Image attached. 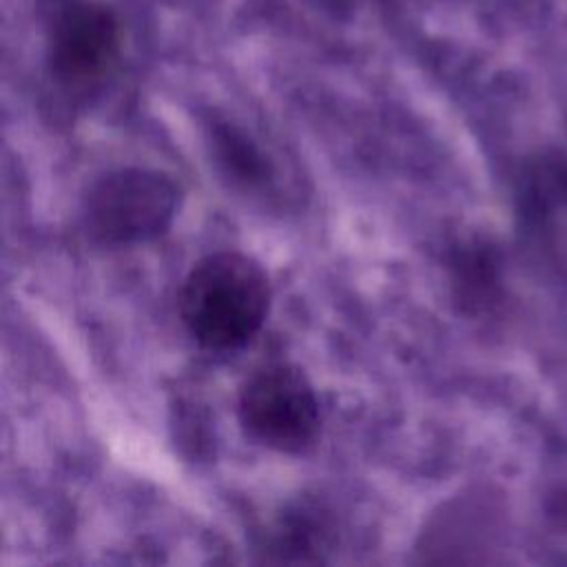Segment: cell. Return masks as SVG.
I'll return each mask as SVG.
<instances>
[{"mask_svg": "<svg viewBox=\"0 0 567 567\" xmlns=\"http://www.w3.org/2000/svg\"><path fill=\"white\" fill-rule=\"evenodd\" d=\"M213 144L217 146L219 162L230 175H235V179H241L244 184H255L264 179L266 159L255 148V144L246 140L244 133L235 131L233 126L215 128Z\"/></svg>", "mask_w": 567, "mask_h": 567, "instance_id": "5b68a950", "label": "cell"}, {"mask_svg": "<svg viewBox=\"0 0 567 567\" xmlns=\"http://www.w3.org/2000/svg\"><path fill=\"white\" fill-rule=\"evenodd\" d=\"M40 13L53 80L66 91H86L104 80L117 58L115 16L91 0H42Z\"/></svg>", "mask_w": 567, "mask_h": 567, "instance_id": "277c9868", "label": "cell"}, {"mask_svg": "<svg viewBox=\"0 0 567 567\" xmlns=\"http://www.w3.org/2000/svg\"><path fill=\"white\" fill-rule=\"evenodd\" d=\"M175 182L153 168H117L97 177L82 197V226L100 246H131L159 237L177 213Z\"/></svg>", "mask_w": 567, "mask_h": 567, "instance_id": "7a4b0ae2", "label": "cell"}, {"mask_svg": "<svg viewBox=\"0 0 567 567\" xmlns=\"http://www.w3.org/2000/svg\"><path fill=\"white\" fill-rule=\"evenodd\" d=\"M237 419L241 430L259 445L303 454L319 436L321 412L306 372L292 363H266L239 388Z\"/></svg>", "mask_w": 567, "mask_h": 567, "instance_id": "3957f363", "label": "cell"}, {"mask_svg": "<svg viewBox=\"0 0 567 567\" xmlns=\"http://www.w3.org/2000/svg\"><path fill=\"white\" fill-rule=\"evenodd\" d=\"M270 306L268 275L252 257L221 250L199 259L179 290L188 334L208 350H235L261 328Z\"/></svg>", "mask_w": 567, "mask_h": 567, "instance_id": "6da1fadb", "label": "cell"}]
</instances>
